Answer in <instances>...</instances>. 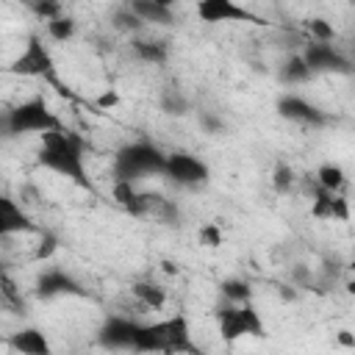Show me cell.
Here are the masks:
<instances>
[{
	"label": "cell",
	"mask_w": 355,
	"mask_h": 355,
	"mask_svg": "<svg viewBox=\"0 0 355 355\" xmlns=\"http://www.w3.org/2000/svg\"><path fill=\"white\" fill-rule=\"evenodd\" d=\"M36 164L67 178L78 189H92V180L86 172V139L64 125L39 136Z\"/></svg>",
	"instance_id": "cell-1"
},
{
	"label": "cell",
	"mask_w": 355,
	"mask_h": 355,
	"mask_svg": "<svg viewBox=\"0 0 355 355\" xmlns=\"http://www.w3.org/2000/svg\"><path fill=\"white\" fill-rule=\"evenodd\" d=\"M133 352H197L191 341V324L183 313H172L155 322H136Z\"/></svg>",
	"instance_id": "cell-2"
},
{
	"label": "cell",
	"mask_w": 355,
	"mask_h": 355,
	"mask_svg": "<svg viewBox=\"0 0 355 355\" xmlns=\"http://www.w3.org/2000/svg\"><path fill=\"white\" fill-rule=\"evenodd\" d=\"M164 164H166V153L147 141V139H139V141H128L122 144L116 153H114V161H111V172L114 178H122V180H144V178H153V175H164Z\"/></svg>",
	"instance_id": "cell-3"
},
{
	"label": "cell",
	"mask_w": 355,
	"mask_h": 355,
	"mask_svg": "<svg viewBox=\"0 0 355 355\" xmlns=\"http://www.w3.org/2000/svg\"><path fill=\"white\" fill-rule=\"evenodd\" d=\"M61 125L64 122L58 119V114L39 94L17 103L14 108H8L6 119H3L6 133L14 136V139H19V136H42V133H50V130H55Z\"/></svg>",
	"instance_id": "cell-4"
},
{
	"label": "cell",
	"mask_w": 355,
	"mask_h": 355,
	"mask_svg": "<svg viewBox=\"0 0 355 355\" xmlns=\"http://www.w3.org/2000/svg\"><path fill=\"white\" fill-rule=\"evenodd\" d=\"M216 330L222 341L236 344L241 338H261L263 336V316L261 311L250 302H227L216 308Z\"/></svg>",
	"instance_id": "cell-5"
},
{
	"label": "cell",
	"mask_w": 355,
	"mask_h": 355,
	"mask_svg": "<svg viewBox=\"0 0 355 355\" xmlns=\"http://www.w3.org/2000/svg\"><path fill=\"white\" fill-rule=\"evenodd\" d=\"M8 72L11 75H22V78H44L47 83H58L53 50L44 44V39L39 33H31L25 39L19 55L8 64Z\"/></svg>",
	"instance_id": "cell-6"
},
{
	"label": "cell",
	"mask_w": 355,
	"mask_h": 355,
	"mask_svg": "<svg viewBox=\"0 0 355 355\" xmlns=\"http://www.w3.org/2000/svg\"><path fill=\"white\" fill-rule=\"evenodd\" d=\"M164 178L180 189H200L211 180V166L194 153L175 150V153H166Z\"/></svg>",
	"instance_id": "cell-7"
},
{
	"label": "cell",
	"mask_w": 355,
	"mask_h": 355,
	"mask_svg": "<svg viewBox=\"0 0 355 355\" xmlns=\"http://www.w3.org/2000/svg\"><path fill=\"white\" fill-rule=\"evenodd\" d=\"M197 19L205 25H263V19L250 11L241 0H197Z\"/></svg>",
	"instance_id": "cell-8"
},
{
	"label": "cell",
	"mask_w": 355,
	"mask_h": 355,
	"mask_svg": "<svg viewBox=\"0 0 355 355\" xmlns=\"http://www.w3.org/2000/svg\"><path fill=\"white\" fill-rule=\"evenodd\" d=\"M302 58L311 67V72H333V75H347L352 72V58H347L333 42H305L302 47Z\"/></svg>",
	"instance_id": "cell-9"
},
{
	"label": "cell",
	"mask_w": 355,
	"mask_h": 355,
	"mask_svg": "<svg viewBox=\"0 0 355 355\" xmlns=\"http://www.w3.org/2000/svg\"><path fill=\"white\" fill-rule=\"evenodd\" d=\"M275 108H277V114H280L283 119L297 122V125H308V128H322V125H327V114H324L316 103H311L308 97L294 94V92L280 94L277 103H275Z\"/></svg>",
	"instance_id": "cell-10"
},
{
	"label": "cell",
	"mask_w": 355,
	"mask_h": 355,
	"mask_svg": "<svg viewBox=\"0 0 355 355\" xmlns=\"http://www.w3.org/2000/svg\"><path fill=\"white\" fill-rule=\"evenodd\" d=\"M25 233H42V230L19 200H14L11 194H3L0 197V236L11 239V236H25Z\"/></svg>",
	"instance_id": "cell-11"
},
{
	"label": "cell",
	"mask_w": 355,
	"mask_h": 355,
	"mask_svg": "<svg viewBox=\"0 0 355 355\" xmlns=\"http://www.w3.org/2000/svg\"><path fill=\"white\" fill-rule=\"evenodd\" d=\"M33 291L39 300H58V297H83V286L67 269H44L39 272Z\"/></svg>",
	"instance_id": "cell-12"
},
{
	"label": "cell",
	"mask_w": 355,
	"mask_h": 355,
	"mask_svg": "<svg viewBox=\"0 0 355 355\" xmlns=\"http://www.w3.org/2000/svg\"><path fill=\"white\" fill-rule=\"evenodd\" d=\"M311 216L322 219V222H349L352 208L341 191H327V189L316 186L313 197H311Z\"/></svg>",
	"instance_id": "cell-13"
},
{
	"label": "cell",
	"mask_w": 355,
	"mask_h": 355,
	"mask_svg": "<svg viewBox=\"0 0 355 355\" xmlns=\"http://www.w3.org/2000/svg\"><path fill=\"white\" fill-rule=\"evenodd\" d=\"M136 322L139 319H130V316H108L97 330L100 344L111 347V349H130L133 333H136Z\"/></svg>",
	"instance_id": "cell-14"
},
{
	"label": "cell",
	"mask_w": 355,
	"mask_h": 355,
	"mask_svg": "<svg viewBox=\"0 0 355 355\" xmlns=\"http://www.w3.org/2000/svg\"><path fill=\"white\" fill-rule=\"evenodd\" d=\"M8 347L22 355H50V349H53L50 338L39 327H19L17 333H11Z\"/></svg>",
	"instance_id": "cell-15"
},
{
	"label": "cell",
	"mask_w": 355,
	"mask_h": 355,
	"mask_svg": "<svg viewBox=\"0 0 355 355\" xmlns=\"http://www.w3.org/2000/svg\"><path fill=\"white\" fill-rule=\"evenodd\" d=\"M130 53H133L136 61L150 64V67H164L169 61V47H166V42H158V39H139V36H133Z\"/></svg>",
	"instance_id": "cell-16"
},
{
	"label": "cell",
	"mask_w": 355,
	"mask_h": 355,
	"mask_svg": "<svg viewBox=\"0 0 355 355\" xmlns=\"http://www.w3.org/2000/svg\"><path fill=\"white\" fill-rule=\"evenodd\" d=\"M130 294H133V300H136L141 308H147V311H161V308L166 305V300H169L166 288H164L161 283H155V280H136V283L130 286Z\"/></svg>",
	"instance_id": "cell-17"
},
{
	"label": "cell",
	"mask_w": 355,
	"mask_h": 355,
	"mask_svg": "<svg viewBox=\"0 0 355 355\" xmlns=\"http://www.w3.org/2000/svg\"><path fill=\"white\" fill-rule=\"evenodd\" d=\"M128 8L150 25H172L175 22V8H166L155 0H128Z\"/></svg>",
	"instance_id": "cell-18"
},
{
	"label": "cell",
	"mask_w": 355,
	"mask_h": 355,
	"mask_svg": "<svg viewBox=\"0 0 355 355\" xmlns=\"http://www.w3.org/2000/svg\"><path fill=\"white\" fill-rule=\"evenodd\" d=\"M313 183L322 186V189H327V191H341V189L347 186V172H344L341 164L324 161V164L316 166V172H313Z\"/></svg>",
	"instance_id": "cell-19"
},
{
	"label": "cell",
	"mask_w": 355,
	"mask_h": 355,
	"mask_svg": "<svg viewBox=\"0 0 355 355\" xmlns=\"http://www.w3.org/2000/svg\"><path fill=\"white\" fill-rule=\"evenodd\" d=\"M311 75H313V72H311V67L305 64L302 53H297V55L286 58V61L280 64V69H277L280 83H288V86H300V83H305Z\"/></svg>",
	"instance_id": "cell-20"
},
{
	"label": "cell",
	"mask_w": 355,
	"mask_h": 355,
	"mask_svg": "<svg viewBox=\"0 0 355 355\" xmlns=\"http://www.w3.org/2000/svg\"><path fill=\"white\" fill-rule=\"evenodd\" d=\"M44 28H47V39L61 42V44L72 42L75 33H78V22H75V17H69V14H58V17L47 19Z\"/></svg>",
	"instance_id": "cell-21"
},
{
	"label": "cell",
	"mask_w": 355,
	"mask_h": 355,
	"mask_svg": "<svg viewBox=\"0 0 355 355\" xmlns=\"http://www.w3.org/2000/svg\"><path fill=\"white\" fill-rule=\"evenodd\" d=\"M219 294L227 302H250L255 291H252V283L244 277H225L219 283Z\"/></svg>",
	"instance_id": "cell-22"
},
{
	"label": "cell",
	"mask_w": 355,
	"mask_h": 355,
	"mask_svg": "<svg viewBox=\"0 0 355 355\" xmlns=\"http://www.w3.org/2000/svg\"><path fill=\"white\" fill-rule=\"evenodd\" d=\"M269 183H272V189H275L277 194H288V191H294V186H297V169H294L291 164H286V161H277L275 169H272Z\"/></svg>",
	"instance_id": "cell-23"
},
{
	"label": "cell",
	"mask_w": 355,
	"mask_h": 355,
	"mask_svg": "<svg viewBox=\"0 0 355 355\" xmlns=\"http://www.w3.org/2000/svg\"><path fill=\"white\" fill-rule=\"evenodd\" d=\"M161 111H164V114H172V116H183V114L191 111V103H189V97H186L183 92L166 89V92L161 94Z\"/></svg>",
	"instance_id": "cell-24"
},
{
	"label": "cell",
	"mask_w": 355,
	"mask_h": 355,
	"mask_svg": "<svg viewBox=\"0 0 355 355\" xmlns=\"http://www.w3.org/2000/svg\"><path fill=\"white\" fill-rule=\"evenodd\" d=\"M305 31H308L311 42H333L336 39V28L324 17H308L305 19Z\"/></svg>",
	"instance_id": "cell-25"
},
{
	"label": "cell",
	"mask_w": 355,
	"mask_h": 355,
	"mask_svg": "<svg viewBox=\"0 0 355 355\" xmlns=\"http://www.w3.org/2000/svg\"><path fill=\"white\" fill-rule=\"evenodd\" d=\"M55 252H58V236L50 233V230H42V233H39V244L33 247V255H31V258H33L36 263H42V261H50Z\"/></svg>",
	"instance_id": "cell-26"
},
{
	"label": "cell",
	"mask_w": 355,
	"mask_h": 355,
	"mask_svg": "<svg viewBox=\"0 0 355 355\" xmlns=\"http://www.w3.org/2000/svg\"><path fill=\"white\" fill-rule=\"evenodd\" d=\"M197 241H200L202 247H208V250L222 247V241H225V230H222V225H219V222H205V225H200V230H197Z\"/></svg>",
	"instance_id": "cell-27"
},
{
	"label": "cell",
	"mask_w": 355,
	"mask_h": 355,
	"mask_svg": "<svg viewBox=\"0 0 355 355\" xmlns=\"http://www.w3.org/2000/svg\"><path fill=\"white\" fill-rule=\"evenodd\" d=\"M147 22L139 17V14H133L128 6L125 8H119L116 14H114V28L116 31H122V33H136V31H141Z\"/></svg>",
	"instance_id": "cell-28"
},
{
	"label": "cell",
	"mask_w": 355,
	"mask_h": 355,
	"mask_svg": "<svg viewBox=\"0 0 355 355\" xmlns=\"http://www.w3.org/2000/svg\"><path fill=\"white\" fill-rule=\"evenodd\" d=\"M25 6H28V8L33 11V17H39L42 22H47V19L58 17V14H64L61 0H25Z\"/></svg>",
	"instance_id": "cell-29"
},
{
	"label": "cell",
	"mask_w": 355,
	"mask_h": 355,
	"mask_svg": "<svg viewBox=\"0 0 355 355\" xmlns=\"http://www.w3.org/2000/svg\"><path fill=\"white\" fill-rule=\"evenodd\" d=\"M0 294H3V305L6 308L14 305V302H22V297L17 291V283H14V277L8 272H3V277H0Z\"/></svg>",
	"instance_id": "cell-30"
},
{
	"label": "cell",
	"mask_w": 355,
	"mask_h": 355,
	"mask_svg": "<svg viewBox=\"0 0 355 355\" xmlns=\"http://www.w3.org/2000/svg\"><path fill=\"white\" fill-rule=\"evenodd\" d=\"M119 92L116 89H103L97 97H94V105L100 108V111H111V108H116L119 105Z\"/></svg>",
	"instance_id": "cell-31"
},
{
	"label": "cell",
	"mask_w": 355,
	"mask_h": 355,
	"mask_svg": "<svg viewBox=\"0 0 355 355\" xmlns=\"http://www.w3.org/2000/svg\"><path fill=\"white\" fill-rule=\"evenodd\" d=\"M200 125L205 128V133H219V130H222V119L214 116V114H208V111L200 114Z\"/></svg>",
	"instance_id": "cell-32"
},
{
	"label": "cell",
	"mask_w": 355,
	"mask_h": 355,
	"mask_svg": "<svg viewBox=\"0 0 355 355\" xmlns=\"http://www.w3.org/2000/svg\"><path fill=\"white\" fill-rule=\"evenodd\" d=\"M155 3H161V6H166V8H175V6L183 3V0H155Z\"/></svg>",
	"instance_id": "cell-33"
},
{
	"label": "cell",
	"mask_w": 355,
	"mask_h": 355,
	"mask_svg": "<svg viewBox=\"0 0 355 355\" xmlns=\"http://www.w3.org/2000/svg\"><path fill=\"white\" fill-rule=\"evenodd\" d=\"M161 266H164V272H169V275H175V272H178V269H175V263H169V261H164Z\"/></svg>",
	"instance_id": "cell-34"
},
{
	"label": "cell",
	"mask_w": 355,
	"mask_h": 355,
	"mask_svg": "<svg viewBox=\"0 0 355 355\" xmlns=\"http://www.w3.org/2000/svg\"><path fill=\"white\" fill-rule=\"evenodd\" d=\"M349 272H352V275H355V261H352V263H349Z\"/></svg>",
	"instance_id": "cell-35"
}]
</instances>
